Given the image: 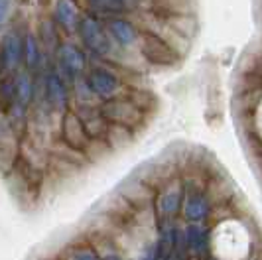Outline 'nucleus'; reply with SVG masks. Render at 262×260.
<instances>
[{"label":"nucleus","instance_id":"nucleus-18","mask_svg":"<svg viewBox=\"0 0 262 260\" xmlns=\"http://www.w3.org/2000/svg\"><path fill=\"white\" fill-rule=\"evenodd\" d=\"M66 260H103V258H99V254H97L93 248L77 247V248H73V250H69V254H67Z\"/></svg>","mask_w":262,"mask_h":260},{"label":"nucleus","instance_id":"nucleus-13","mask_svg":"<svg viewBox=\"0 0 262 260\" xmlns=\"http://www.w3.org/2000/svg\"><path fill=\"white\" fill-rule=\"evenodd\" d=\"M180 203H182V191L180 189H170L158 199V209L164 217H171V215L178 213Z\"/></svg>","mask_w":262,"mask_h":260},{"label":"nucleus","instance_id":"nucleus-22","mask_svg":"<svg viewBox=\"0 0 262 260\" xmlns=\"http://www.w3.org/2000/svg\"><path fill=\"white\" fill-rule=\"evenodd\" d=\"M4 69V59H2V52H0V71Z\"/></svg>","mask_w":262,"mask_h":260},{"label":"nucleus","instance_id":"nucleus-2","mask_svg":"<svg viewBox=\"0 0 262 260\" xmlns=\"http://www.w3.org/2000/svg\"><path fill=\"white\" fill-rule=\"evenodd\" d=\"M103 115L118 126H132L134 122L140 120V113L136 111V106H132L130 103H124V101L108 103L103 109Z\"/></svg>","mask_w":262,"mask_h":260},{"label":"nucleus","instance_id":"nucleus-8","mask_svg":"<svg viewBox=\"0 0 262 260\" xmlns=\"http://www.w3.org/2000/svg\"><path fill=\"white\" fill-rule=\"evenodd\" d=\"M63 136H66V142L73 148H83L85 146L87 134H85V126L79 120L77 115L67 113L63 117Z\"/></svg>","mask_w":262,"mask_h":260},{"label":"nucleus","instance_id":"nucleus-20","mask_svg":"<svg viewBox=\"0 0 262 260\" xmlns=\"http://www.w3.org/2000/svg\"><path fill=\"white\" fill-rule=\"evenodd\" d=\"M10 14V0H0V26L8 20Z\"/></svg>","mask_w":262,"mask_h":260},{"label":"nucleus","instance_id":"nucleus-19","mask_svg":"<svg viewBox=\"0 0 262 260\" xmlns=\"http://www.w3.org/2000/svg\"><path fill=\"white\" fill-rule=\"evenodd\" d=\"M41 36H43V39H46V44H50V38L55 41V32H53V26L48 22V20L41 24Z\"/></svg>","mask_w":262,"mask_h":260},{"label":"nucleus","instance_id":"nucleus-3","mask_svg":"<svg viewBox=\"0 0 262 260\" xmlns=\"http://www.w3.org/2000/svg\"><path fill=\"white\" fill-rule=\"evenodd\" d=\"M59 65L67 77L75 81L85 69V57L75 46L67 44V46H61V50H59Z\"/></svg>","mask_w":262,"mask_h":260},{"label":"nucleus","instance_id":"nucleus-11","mask_svg":"<svg viewBox=\"0 0 262 260\" xmlns=\"http://www.w3.org/2000/svg\"><path fill=\"white\" fill-rule=\"evenodd\" d=\"M55 14H57V20L63 24V28L67 30H73L77 24V8L71 0H57L55 2Z\"/></svg>","mask_w":262,"mask_h":260},{"label":"nucleus","instance_id":"nucleus-12","mask_svg":"<svg viewBox=\"0 0 262 260\" xmlns=\"http://www.w3.org/2000/svg\"><path fill=\"white\" fill-rule=\"evenodd\" d=\"M111 36L117 39L120 46H128L136 39V30L126 20H113L111 22Z\"/></svg>","mask_w":262,"mask_h":260},{"label":"nucleus","instance_id":"nucleus-14","mask_svg":"<svg viewBox=\"0 0 262 260\" xmlns=\"http://www.w3.org/2000/svg\"><path fill=\"white\" fill-rule=\"evenodd\" d=\"M16 95H18V103L22 106H26L32 97H34V83H32V77L28 73H20L16 77Z\"/></svg>","mask_w":262,"mask_h":260},{"label":"nucleus","instance_id":"nucleus-16","mask_svg":"<svg viewBox=\"0 0 262 260\" xmlns=\"http://www.w3.org/2000/svg\"><path fill=\"white\" fill-rule=\"evenodd\" d=\"M24 57H26V65L30 69L38 67L39 63V48H38V41L32 34H28L24 38Z\"/></svg>","mask_w":262,"mask_h":260},{"label":"nucleus","instance_id":"nucleus-21","mask_svg":"<svg viewBox=\"0 0 262 260\" xmlns=\"http://www.w3.org/2000/svg\"><path fill=\"white\" fill-rule=\"evenodd\" d=\"M103 260H122V258H120L118 254H115V252H108V254L103 256Z\"/></svg>","mask_w":262,"mask_h":260},{"label":"nucleus","instance_id":"nucleus-9","mask_svg":"<svg viewBox=\"0 0 262 260\" xmlns=\"http://www.w3.org/2000/svg\"><path fill=\"white\" fill-rule=\"evenodd\" d=\"M185 233V243L187 248L195 254H203L207 250V231L201 227V225H189L184 231Z\"/></svg>","mask_w":262,"mask_h":260},{"label":"nucleus","instance_id":"nucleus-7","mask_svg":"<svg viewBox=\"0 0 262 260\" xmlns=\"http://www.w3.org/2000/svg\"><path fill=\"white\" fill-rule=\"evenodd\" d=\"M142 52L144 55L152 61V63H171L176 59V55L170 48L158 38V36H152V34H146L144 38V46H142Z\"/></svg>","mask_w":262,"mask_h":260},{"label":"nucleus","instance_id":"nucleus-10","mask_svg":"<svg viewBox=\"0 0 262 260\" xmlns=\"http://www.w3.org/2000/svg\"><path fill=\"white\" fill-rule=\"evenodd\" d=\"M184 213L189 221L197 223V221H201V219H205V217H207V213H209V205H207V201H205L201 195H191V197L187 199V203H185Z\"/></svg>","mask_w":262,"mask_h":260},{"label":"nucleus","instance_id":"nucleus-5","mask_svg":"<svg viewBox=\"0 0 262 260\" xmlns=\"http://www.w3.org/2000/svg\"><path fill=\"white\" fill-rule=\"evenodd\" d=\"M87 85H89L93 95H97V97H111L117 91L118 81L106 69H93L89 79H87Z\"/></svg>","mask_w":262,"mask_h":260},{"label":"nucleus","instance_id":"nucleus-17","mask_svg":"<svg viewBox=\"0 0 262 260\" xmlns=\"http://www.w3.org/2000/svg\"><path fill=\"white\" fill-rule=\"evenodd\" d=\"M91 6L99 12H122L124 0H91Z\"/></svg>","mask_w":262,"mask_h":260},{"label":"nucleus","instance_id":"nucleus-15","mask_svg":"<svg viewBox=\"0 0 262 260\" xmlns=\"http://www.w3.org/2000/svg\"><path fill=\"white\" fill-rule=\"evenodd\" d=\"M14 101H18L16 81L14 79H0V106L10 109Z\"/></svg>","mask_w":262,"mask_h":260},{"label":"nucleus","instance_id":"nucleus-4","mask_svg":"<svg viewBox=\"0 0 262 260\" xmlns=\"http://www.w3.org/2000/svg\"><path fill=\"white\" fill-rule=\"evenodd\" d=\"M46 97L48 103L53 111L57 113H66L67 109V87L63 83V79L59 77L57 73H50L46 79Z\"/></svg>","mask_w":262,"mask_h":260},{"label":"nucleus","instance_id":"nucleus-6","mask_svg":"<svg viewBox=\"0 0 262 260\" xmlns=\"http://www.w3.org/2000/svg\"><path fill=\"white\" fill-rule=\"evenodd\" d=\"M24 53V41L18 34H6L2 39V59H4V69L6 71H16L20 65V57Z\"/></svg>","mask_w":262,"mask_h":260},{"label":"nucleus","instance_id":"nucleus-1","mask_svg":"<svg viewBox=\"0 0 262 260\" xmlns=\"http://www.w3.org/2000/svg\"><path fill=\"white\" fill-rule=\"evenodd\" d=\"M81 39H83V44L91 50V52L99 53V55H105L108 53L111 50V44H108V38H106L105 30L101 26V22L99 20H95V18H85L83 22H81Z\"/></svg>","mask_w":262,"mask_h":260}]
</instances>
